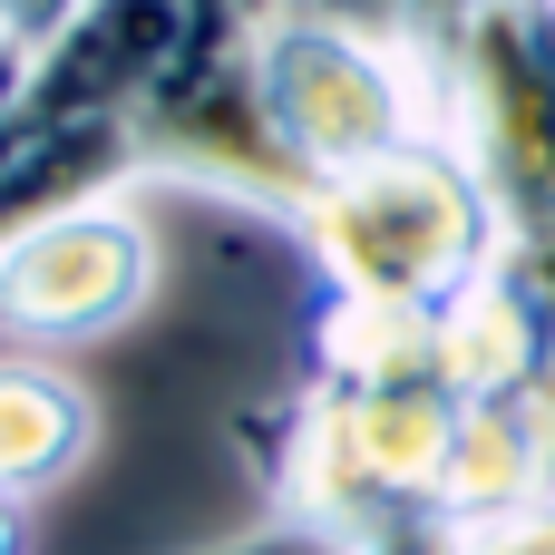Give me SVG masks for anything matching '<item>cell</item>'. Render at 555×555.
<instances>
[{
	"label": "cell",
	"mask_w": 555,
	"mask_h": 555,
	"mask_svg": "<svg viewBox=\"0 0 555 555\" xmlns=\"http://www.w3.org/2000/svg\"><path fill=\"white\" fill-rule=\"evenodd\" d=\"M459 429H468V390L449 380L439 312L322 302L312 371L244 420V449L273 517L361 537L380 517L449 507Z\"/></svg>",
	"instance_id": "6da1fadb"
},
{
	"label": "cell",
	"mask_w": 555,
	"mask_h": 555,
	"mask_svg": "<svg viewBox=\"0 0 555 555\" xmlns=\"http://www.w3.org/2000/svg\"><path fill=\"white\" fill-rule=\"evenodd\" d=\"M0 555H29V507L20 498H0Z\"/></svg>",
	"instance_id": "7c38bea8"
},
{
	"label": "cell",
	"mask_w": 555,
	"mask_h": 555,
	"mask_svg": "<svg viewBox=\"0 0 555 555\" xmlns=\"http://www.w3.org/2000/svg\"><path fill=\"white\" fill-rule=\"evenodd\" d=\"M293 234L322 273V302H371V312H449L507 254L498 205L439 137L312 185Z\"/></svg>",
	"instance_id": "7a4b0ae2"
},
{
	"label": "cell",
	"mask_w": 555,
	"mask_h": 555,
	"mask_svg": "<svg viewBox=\"0 0 555 555\" xmlns=\"http://www.w3.org/2000/svg\"><path fill=\"white\" fill-rule=\"evenodd\" d=\"M146 293H156V244L127 215V195L49 215L20 244H0V332L29 341V351L107 341Z\"/></svg>",
	"instance_id": "5b68a950"
},
{
	"label": "cell",
	"mask_w": 555,
	"mask_h": 555,
	"mask_svg": "<svg viewBox=\"0 0 555 555\" xmlns=\"http://www.w3.org/2000/svg\"><path fill=\"white\" fill-rule=\"evenodd\" d=\"M507 283L527 293V322H537V390L555 400V244H507Z\"/></svg>",
	"instance_id": "ba28073f"
},
{
	"label": "cell",
	"mask_w": 555,
	"mask_h": 555,
	"mask_svg": "<svg viewBox=\"0 0 555 555\" xmlns=\"http://www.w3.org/2000/svg\"><path fill=\"white\" fill-rule=\"evenodd\" d=\"M429 127L498 205L507 244H555V0H507L420 49Z\"/></svg>",
	"instance_id": "3957f363"
},
{
	"label": "cell",
	"mask_w": 555,
	"mask_h": 555,
	"mask_svg": "<svg viewBox=\"0 0 555 555\" xmlns=\"http://www.w3.org/2000/svg\"><path fill=\"white\" fill-rule=\"evenodd\" d=\"M98 449V400L49 351H0V498H49Z\"/></svg>",
	"instance_id": "8992f818"
},
{
	"label": "cell",
	"mask_w": 555,
	"mask_h": 555,
	"mask_svg": "<svg viewBox=\"0 0 555 555\" xmlns=\"http://www.w3.org/2000/svg\"><path fill=\"white\" fill-rule=\"evenodd\" d=\"M176 555H351L341 527H312V517H263L254 537H224V546H176Z\"/></svg>",
	"instance_id": "30bf717a"
},
{
	"label": "cell",
	"mask_w": 555,
	"mask_h": 555,
	"mask_svg": "<svg viewBox=\"0 0 555 555\" xmlns=\"http://www.w3.org/2000/svg\"><path fill=\"white\" fill-rule=\"evenodd\" d=\"M555 498V400L546 390H498V400H468V429H459V468H449V517H507V507H537Z\"/></svg>",
	"instance_id": "52a82bcc"
},
{
	"label": "cell",
	"mask_w": 555,
	"mask_h": 555,
	"mask_svg": "<svg viewBox=\"0 0 555 555\" xmlns=\"http://www.w3.org/2000/svg\"><path fill=\"white\" fill-rule=\"evenodd\" d=\"M244 59H254V107L302 185H332L351 166H380V156L439 137L429 68L400 39H371V29L312 20V10H254Z\"/></svg>",
	"instance_id": "277c9868"
},
{
	"label": "cell",
	"mask_w": 555,
	"mask_h": 555,
	"mask_svg": "<svg viewBox=\"0 0 555 555\" xmlns=\"http://www.w3.org/2000/svg\"><path fill=\"white\" fill-rule=\"evenodd\" d=\"M468 555H555V498L507 507V517H478L468 527Z\"/></svg>",
	"instance_id": "8fae6325"
},
{
	"label": "cell",
	"mask_w": 555,
	"mask_h": 555,
	"mask_svg": "<svg viewBox=\"0 0 555 555\" xmlns=\"http://www.w3.org/2000/svg\"><path fill=\"white\" fill-rule=\"evenodd\" d=\"M351 555H468V517H449V507H420V517H380V527H361Z\"/></svg>",
	"instance_id": "9c48e42d"
}]
</instances>
